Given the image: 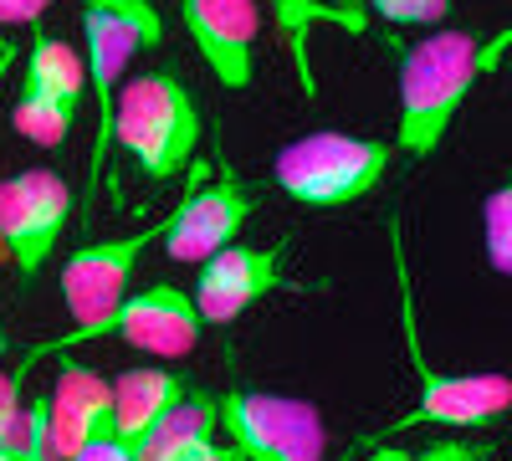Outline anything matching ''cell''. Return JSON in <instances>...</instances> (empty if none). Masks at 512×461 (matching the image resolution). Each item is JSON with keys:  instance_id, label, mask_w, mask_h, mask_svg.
Segmentation results:
<instances>
[{"instance_id": "obj_1", "label": "cell", "mask_w": 512, "mask_h": 461, "mask_svg": "<svg viewBox=\"0 0 512 461\" xmlns=\"http://www.w3.org/2000/svg\"><path fill=\"white\" fill-rule=\"evenodd\" d=\"M512 47V31H497L492 41H482L477 31H436L415 41L400 57V108H395V159L420 164L431 159L451 123L461 113V103L472 98V88L497 72V62Z\"/></svg>"}, {"instance_id": "obj_2", "label": "cell", "mask_w": 512, "mask_h": 461, "mask_svg": "<svg viewBox=\"0 0 512 461\" xmlns=\"http://www.w3.org/2000/svg\"><path fill=\"white\" fill-rule=\"evenodd\" d=\"M200 108L175 67H149L128 77L113 98V149L128 154L149 180H175L200 149Z\"/></svg>"}, {"instance_id": "obj_3", "label": "cell", "mask_w": 512, "mask_h": 461, "mask_svg": "<svg viewBox=\"0 0 512 461\" xmlns=\"http://www.w3.org/2000/svg\"><path fill=\"white\" fill-rule=\"evenodd\" d=\"M390 257H395V282H400V333H405V354L415 364V410H405L400 421L384 436H405L415 426H446V431H482L512 410V380L507 374H441L425 359L420 344V318H415V282L405 267V241H400V221H390Z\"/></svg>"}, {"instance_id": "obj_4", "label": "cell", "mask_w": 512, "mask_h": 461, "mask_svg": "<svg viewBox=\"0 0 512 461\" xmlns=\"http://www.w3.org/2000/svg\"><path fill=\"white\" fill-rule=\"evenodd\" d=\"M164 41V21L149 0H108V6L82 11V47H88V103H93V159H88V190H82V226L93 221L88 200L108 180L113 159V98L123 88V72L144 47Z\"/></svg>"}, {"instance_id": "obj_5", "label": "cell", "mask_w": 512, "mask_h": 461, "mask_svg": "<svg viewBox=\"0 0 512 461\" xmlns=\"http://www.w3.org/2000/svg\"><path fill=\"white\" fill-rule=\"evenodd\" d=\"M395 164L390 139H354V134H303L277 149L272 185L308 205V211H338L384 185Z\"/></svg>"}, {"instance_id": "obj_6", "label": "cell", "mask_w": 512, "mask_h": 461, "mask_svg": "<svg viewBox=\"0 0 512 461\" xmlns=\"http://www.w3.org/2000/svg\"><path fill=\"white\" fill-rule=\"evenodd\" d=\"M200 333H205V323H200V313H195V303H190V292L185 287H175V282H154V287H144V292H128V298L113 308V313H103L98 323H82V328H67L62 339H47V344H36V349H26V364H36L41 354H67V349H77V344H128V349H144V354H154V359H185V354H195V344H200Z\"/></svg>"}, {"instance_id": "obj_7", "label": "cell", "mask_w": 512, "mask_h": 461, "mask_svg": "<svg viewBox=\"0 0 512 461\" xmlns=\"http://www.w3.org/2000/svg\"><path fill=\"white\" fill-rule=\"evenodd\" d=\"M216 431L241 461H323L328 431L313 400L277 390H226L216 395Z\"/></svg>"}, {"instance_id": "obj_8", "label": "cell", "mask_w": 512, "mask_h": 461, "mask_svg": "<svg viewBox=\"0 0 512 461\" xmlns=\"http://www.w3.org/2000/svg\"><path fill=\"white\" fill-rule=\"evenodd\" d=\"M72 221V190L57 170H21L0 180V246L21 287L41 277Z\"/></svg>"}, {"instance_id": "obj_9", "label": "cell", "mask_w": 512, "mask_h": 461, "mask_svg": "<svg viewBox=\"0 0 512 461\" xmlns=\"http://www.w3.org/2000/svg\"><path fill=\"white\" fill-rule=\"evenodd\" d=\"M262 211V190L236 180L231 170L221 180H205V185H190L185 200L164 216V251L169 262H185V267H200L205 257L236 246V236L246 231V221Z\"/></svg>"}, {"instance_id": "obj_10", "label": "cell", "mask_w": 512, "mask_h": 461, "mask_svg": "<svg viewBox=\"0 0 512 461\" xmlns=\"http://www.w3.org/2000/svg\"><path fill=\"white\" fill-rule=\"evenodd\" d=\"M287 257L292 246L272 241V246H226L216 257H205L190 287V303L200 313V323H236L241 313H251L256 303H267L272 292L287 287Z\"/></svg>"}, {"instance_id": "obj_11", "label": "cell", "mask_w": 512, "mask_h": 461, "mask_svg": "<svg viewBox=\"0 0 512 461\" xmlns=\"http://www.w3.org/2000/svg\"><path fill=\"white\" fill-rule=\"evenodd\" d=\"M159 236H164V221H154L144 231H128L118 241H88V246L72 251L62 262V303L72 313V328L98 323L103 313H113L128 298V282H134L144 251Z\"/></svg>"}, {"instance_id": "obj_12", "label": "cell", "mask_w": 512, "mask_h": 461, "mask_svg": "<svg viewBox=\"0 0 512 461\" xmlns=\"http://www.w3.org/2000/svg\"><path fill=\"white\" fill-rule=\"evenodd\" d=\"M180 21L221 88L231 93L251 88L256 36H262V6L256 0H180Z\"/></svg>"}, {"instance_id": "obj_13", "label": "cell", "mask_w": 512, "mask_h": 461, "mask_svg": "<svg viewBox=\"0 0 512 461\" xmlns=\"http://www.w3.org/2000/svg\"><path fill=\"white\" fill-rule=\"evenodd\" d=\"M47 415H52V451L57 461H72L77 446L113 431V385L88 364H62L57 385L47 390Z\"/></svg>"}, {"instance_id": "obj_14", "label": "cell", "mask_w": 512, "mask_h": 461, "mask_svg": "<svg viewBox=\"0 0 512 461\" xmlns=\"http://www.w3.org/2000/svg\"><path fill=\"white\" fill-rule=\"evenodd\" d=\"M113 385V436L134 451L195 385L180 369H123Z\"/></svg>"}, {"instance_id": "obj_15", "label": "cell", "mask_w": 512, "mask_h": 461, "mask_svg": "<svg viewBox=\"0 0 512 461\" xmlns=\"http://www.w3.org/2000/svg\"><path fill=\"white\" fill-rule=\"evenodd\" d=\"M210 441H216V395L195 385V390L134 446V461H180V456H190V451H200V446H210Z\"/></svg>"}, {"instance_id": "obj_16", "label": "cell", "mask_w": 512, "mask_h": 461, "mask_svg": "<svg viewBox=\"0 0 512 461\" xmlns=\"http://www.w3.org/2000/svg\"><path fill=\"white\" fill-rule=\"evenodd\" d=\"M256 6L272 11V21H277V31H282V47H287V57H292V72H297V88L313 98V93H318V82H313V52H308L313 26H323V21L354 26V21H349L344 11L323 6V0H256Z\"/></svg>"}, {"instance_id": "obj_17", "label": "cell", "mask_w": 512, "mask_h": 461, "mask_svg": "<svg viewBox=\"0 0 512 461\" xmlns=\"http://www.w3.org/2000/svg\"><path fill=\"white\" fill-rule=\"evenodd\" d=\"M11 129L26 144H36V149H57L77 129V113L62 108L31 72H21V88H16V103H11Z\"/></svg>"}, {"instance_id": "obj_18", "label": "cell", "mask_w": 512, "mask_h": 461, "mask_svg": "<svg viewBox=\"0 0 512 461\" xmlns=\"http://www.w3.org/2000/svg\"><path fill=\"white\" fill-rule=\"evenodd\" d=\"M26 72H31L62 108L82 113V98H88V72H82V57L67 47V41H57V36H31Z\"/></svg>"}, {"instance_id": "obj_19", "label": "cell", "mask_w": 512, "mask_h": 461, "mask_svg": "<svg viewBox=\"0 0 512 461\" xmlns=\"http://www.w3.org/2000/svg\"><path fill=\"white\" fill-rule=\"evenodd\" d=\"M482 246L497 277L512 272V185H497L482 205Z\"/></svg>"}, {"instance_id": "obj_20", "label": "cell", "mask_w": 512, "mask_h": 461, "mask_svg": "<svg viewBox=\"0 0 512 461\" xmlns=\"http://www.w3.org/2000/svg\"><path fill=\"white\" fill-rule=\"evenodd\" d=\"M369 11L390 26H436L451 16V0H369Z\"/></svg>"}, {"instance_id": "obj_21", "label": "cell", "mask_w": 512, "mask_h": 461, "mask_svg": "<svg viewBox=\"0 0 512 461\" xmlns=\"http://www.w3.org/2000/svg\"><path fill=\"white\" fill-rule=\"evenodd\" d=\"M47 6H57V0H0V26H31L47 16ZM67 6H108V0H67Z\"/></svg>"}, {"instance_id": "obj_22", "label": "cell", "mask_w": 512, "mask_h": 461, "mask_svg": "<svg viewBox=\"0 0 512 461\" xmlns=\"http://www.w3.org/2000/svg\"><path fill=\"white\" fill-rule=\"evenodd\" d=\"M72 461H134V451H128L113 431H103V436H93L88 446H77Z\"/></svg>"}, {"instance_id": "obj_23", "label": "cell", "mask_w": 512, "mask_h": 461, "mask_svg": "<svg viewBox=\"0 0 512 461\" xmlns=\"http://www.w3.org/2000/svg\"><path fill=\"white\" fill-rule=\"evenodd\" d=\"M415 461H482L477 446H466V441H431V446H420Z\"/></svg>"}, {"instance_id": "obj_24", "label": "cell", "mask_w": 512, "mask_h": 461, "mask_svg": "<svg viewBox=\"0 0 512 461\" xmlns=\"http://www.w3.org/2000/svg\"><path fill=\"white\" fill-rule=\"evenodd\" d=\"M180 461H241L231 446H216V441H210V446H200V451H190V456H180Z\"/></svg>"}, {"instance_id": "obj_25", "label": "cell", "mask_w": 512, "mask_h": 461, "mask_svg": "<svg viewBox=\"0 0 512 461\" xmlns=\"http://www.w3.org/2000/svg\"><path fill=\"white\" fill-rule=\"evenodd\" d=\"M369 461H415V451H405V446H379V451H369Z\"/></svg>"}, {"instance_id": "obj_26", "label": "cell", "mask_w": 512, "mask_h": 461, "mask_svg": "<svg viewBox=\"0 0 512 461\" xmlns=\"http://www.w3.org/2000/svg\"><path fill=\"white\" fill-rule=\"evenodd\" d=\"M11 62H16V47H11L6 36H0V67H11Z\"/></svg>"}, {"instance_id": "obj_27", "label": "cell", "mask_w": 512, "mask_h": 461, "mask_svg": "<svg viewBox=\"0 0 512 461\" xmlns=\"http://www.w3.org/2000/svg\"><path fill=\"white\" fill-rule=\"evenodd\" d=\"M11 354V333H6V318H0V359Z\"/></svg>"}, {"instance_id": "obj_28", "label": "cell", "mask_w": 512, "mask_h": 461, "mask_svg": "<svg viewBox=\"0 0 512 461\" xmlns=\"http://www.w3.org/2000/svg\"><path fill=\"white\" fill-rule=\"evenodd\" d=\"M0 461H26V456H16V451H0Z\"/></svg>"}, {"instance_id": "obj_29", "label": "cell", "mask_w": 512, "mask_h": 461, "mask_svg": "<svg viewBox=\"0 0 512 461\" xmlns=\"http://www.w3.org/2000/svg\"><path fill=\"white\" fill-rule=\"evenodd\" d=\"M0 262H6V246H0Z\"/></svg>"}, {"instance_id": "obj_30", "label": "cell", "mask_w": 512, "mask_h": 461, "mask_svg": "<svg viewBox=\"0 0 512 461\" xmlns=\"http://www.w3.org/2000/svg\"><path fill=\"white\" fill-rule=\"evenodd\" d=\"M0 72H6V67H0Z\"/></svg>"}]
</instances>
